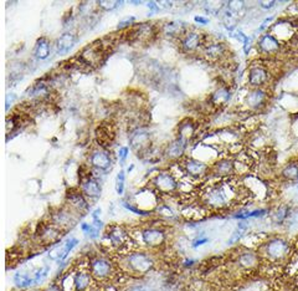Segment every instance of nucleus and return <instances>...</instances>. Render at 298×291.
<instances>
[{"instance_id": "obj_23", "label": "nucleus", "mask_w": 298, "mask_h": 291, "mask_svg": "<svg viewBox=\"0 0 298 291\" xmlns=\"http://www.w3.org/2000/svg\"><path fill=\"white\" fill-rule=\"evenodd\" d=\"M188 31L187 25L183 21H169L163 26V34L170 38H182Z\"/></svg>"}, {"instance_id": "obj_9", "label": "nucleus", "mask_w": 298, "mask_h": 291, "mask_svg": "<svg viewBox=\"0 0 298 291\" xmlns=\"http://www.w3.org/2000/svg\"><path fill=\"white\" fill-rule=\"evenodd\" d=\"M270 81V72L263 65L251 66L248 70V82L253 89H262Z\"/></svg>"}, {"instance_id": "obj_26", "label": "nucleus", "mask_w": 298, "mask_h": 291, "mask_svg": "<svg viewBox=\"0 0 298 291\" xmlns=\"http://www.w3.org/2000/svg\"><path fill=\"white\" fill-rule=\"evenodd\" d=\"M51 51V43L48 38L43 36V38L38 39L35 46H34V55L39 60H45L49 58Z\"/></svg>"}, {"instance_id": "obj_38", "label": "nucleus", "mask_w": 298, "mask_h": 291, "mask_svg": "<svg viewBox=\"0 0 298 291\" xmlns=\"http://www.w3.org/2000/svg\"><path fill=\"white\" fill-rule=\"evenodd\" d=\"M116 190L118 194H123V190H124V172L123 171H121V172L118 173V175H117Z\"/></svg>"}, {"instance_id": "obj_21", "label": "nucleus", "mask_w": 298, "mask_h": 291, "mask_svg": "<svg viewBox=\"0 0 298 291\" xmlns=\"http://www.w3.org/2000/svg\"><path fill=\"white\" fill-rule=\"evenodd\" d=\"M50 92H51L50 86L44 84V82H40V84L34 85L31 89L28 90V96L30 97L31 100H34V101L43 102L50 97L51 95Z\"/></svg>"}, {"instance_id": "obj_31", "label": "nucleus", "mask_w": 298, "mask_h": 291, "mask_svg": "<svg viewBox=\"0 0 298 291\" xmlns=\"http://www.w3.org/2000/svg\"><path fill=\"white\" fill-rule=\"evenodd\" d=\"M282 177L287 180H298V163L292 162L288 163L282 171Z\"/></svg>"}, {"instance_id": "obj_5", "label": "nucleus", "mask_w": 298, "mask_h": 291, "mask_svg": "<svg viewBox=\"0 0 298 291\" xmlns=\"http://www.w3.org/2000/svg\"><path fill=\"white\" fill-rule=\"evenodd\" d=\"M180 166H182L183 172H184L188 177L195 178V179H198V178H202L204 175H206L210 170L207 163L193 157L184 158V160L182 161V163H180Z\"/></svg>"}, {"instance_id": "obj_46", "label": "nucleus", "mask_w": 298, "mask_h": 291, "mask_svg": "<svg viewBox=\"0 0 298 291\" xmlns=\"http://www.w3.org/2000/svg\"><path fill=\"white\" fill-rule=\"evenodd\" d=\"M97 291H111L109 289H106V290H97Z\"/></svg>"}, {"instance_id": "obj_1", "label": "nucleus", "mask_w": 298, "mask_h": 291, "mask_svg": "<svg viewBox=\"0 0 298 291\" xmlns=\"http://www.w3.org/2000/svg\"><path fill=\"white\" fill-rule=\"evenodd\" d=\"M239 195H241L239 185L234 184L231 179H224L219 183L210 184L202 190L201 199L207 207L221 209L229 207V204L234 202Z\"/></svg>"}, {"instance_id": "obj_45", "label": "nucleus", "mask_w": 298, "mask_h": 291, "mask_svg": "<svg viewBox=\"0 0 298 291\" xmlns=\"http://www.w3.org/2000/svg\"><path fill=\"white\" fill-rule=\"evenodd\" d=\"M101 214V209H96L94 212V214H92V217H94V221L95 219H99V215Z\"/></svg>"}, {"instance_id": "obj_8", "label": "nucleus", "mask_w": 298, "mask_h": 291, "mask_svg": "<svg viewBox=\"0 0 298 291\" xmlns=\"http://www.w3.org/2000/svg\"><path fill=\"white\" fill-rule=\"evenodd\" d=\"M153 184L157 188L158 192L163 194H170L179 188V182L175 175L170 172H162L155 175L153 179Z\"/></svg>"}, {"instance_id": "obj_12", "label": "nucleus", "mask_w": 298, "mask_h": 291, "mask_svg": "<svg viewBox=\"0 0 298 291\" xmlns=\"http://www.w3.org/2000/svg\"><path fill=\"white\" fill-rule=\"evenodd\" d=\"M268 94L263 89H253L252 91L248 92L246 96L245 104L252 111H258V110L263 109L267 104Z\"/></svg>"}, {"instance_id": "obj_30", "label": "nucleus", "mask_w": 298, "mask_h": 291, "mask_svg": "<svg viewBox=\"0 0 298 291\" xmlns=\"http://www.w3.org/2000/svg\"><path fill=\"white\" fill-rule=\"evenodd\" d=\"M52 223L56 227H67L70 224H72V218H71L70 212L67 210H60V212L55 213L52 217Z\"/></svg>"}, {"instance_id": "obj_10", "label": "nucleus", "mask_w": 298, "mask_h": 291, "mask_svg": "<svg viewBox=\"0 0 298 291\" xmlns=\"http://www.w3.org/2000/svg\"><path fill=\"white\" fill-rule=\"evenodd\" d=\"M90 270L94 278L97 280H106L109 279L113 274V266L111 261L104 258H96L90 263Z\"/></svg>"}, {"instance_id": "obj_15", "label": "nucleus", "mask_w": 298, "mask_h": 291, "mask_svg": "<svg viewBox=\"0 0 298 291\" xmlns=\"http://www.w3.org/2000/svg\"><path fill=\"white\" fill-rule=\"evenodd\" d=\"M142 240L148 246L157 248L165 241V233L162 229L148 228L142 232Z\"/></svg>"}, {"instance_id": "obj_20", "label": "nucleus", "mask_w": 298, "mask_h": 291, "mask_svg": "<svg viewBox=\"0 0 298 291\" xmlns=\"http://www.w3.org/2000/svg\"><path fill=\"white\" fill-rule=\"evenodd\" d=\"M150 143V137H149L148 132L144 131H137L132 133L131 136V147L133 148L136 152L142 153L149 147Z\"/></svg>"}, {"instance_id": "obj_22", "label": "nucleus", "mask_w": 298, "mask_h": 291, "mask_svg": "<svg viewBox=\"0 0 298 291\" xmlns=\"http://www.w3.org/2000/svg\"><path fill=\"white\" fill-rule=\"evenodd\" d=\"M212 171L219 177H229L235 172V162L231 160H220L212 165Z\"/></svg>"}, {"instance_id": "obj_36", "label": "nucleus", "mask_w": 298, "mask_h": 291, "mask_svg": "<svg viewBox=\"0 0 298 291\" xmlns=\"http://www.w3.org/2000/svg\"><path fill=\"white\" fill-rule=\"evenodd\" d=\"M77 243H79V240H77V239H75V238H71V239H68L67 241H66L65 245H63V259H65L66 256L68 255V253H70V251L77 245Z\"/></svg>"}, {"instance_id": "obj_25", "label": "nucleus", "mask_w": 298, "mask_h": 291, "mask_svg": "<svg viewBox=\"0 0 298 291\" xmlns=\"http://www.w3.org/2000/svg\"><path fill=\"white\" fill-rule=\"evenodd\" d=\"M38 235L44 243H55L61 238V232L56 226H44L40 228Z\"/></svg>"}, {"instance_id": "obj_40", "label": "nucleus", "mask_w": 298, "mask_h": 291, "mask_svg": "<svg viewBox=\"0 0 298 291\" xmlns=\"http://www.w3.org/2000/svg\"><path fill=\"white\" fill-rule=\"evenodd\" d=\"M158 213H160V214L165 215V217L168 218H174V213H173V210L170 209L168 205H160V207H158Z\"/></svg>"}, {"instance_id": "obj_27", "label": "nucleus", "mask_w": 298, "mask_h": 291, "mask_svg": "<svg viewBox=\"0 0 298 291\" xmlns=\"http://www.w3.org/2000/svg\"><path fill=\"white\" fill-rule=\"evenodd\" d=\"M195 123L193 119H185V121L180 122L179 126H178V137L188 141L189 138H192L195 133Z\"/></svg>"}, {"instance_id": "obj_3", "label": "nucleus", "mask_w": 298, "mask_h": 291, "mask_svg": "<svg viewBox=\"0 0 298 291\" xmlns=\"http://www.w3.org/2000/svg\"><path fill=\"white\" fill-rule=\"evenodd\" d=\"M206 41L207 36L198 30H188L187 33L179 39L180 48H182L183 53L185 54L197 53L200 49L202 50Z\"/></svg>"}, {"instance_id": "obj_32", "label": "nucleus", "mask_w": 298, "mask_h": 291, "mask_svg": "<svg viewBox=\"0 0 298 291\" xmlns=\"http://www.w3.org/2000/svg\"><path fill=\"white\" fill-rule=\"evenodd\" d=\"M14 281H15L16 285H18L19 288H26V286H30L33 285V284H35L34 278H30L28 274H21V273L15 274V276H14Z\"/></svg>"}, {"instance_id": "obj_39", "label": "nucleus", "mask_w": 298, "mask_h": 291, "mask_svg": "<svg viewBox=\"0 0 298 291\" xmlns=\"http://www.w3.org/2000/svg\"><path fill=\"white\" fill-rule=\"evenodd\" d=\"M134 20H136V18H134V16H127L126 19H123V20L119 21L118 26H117V29L128 28V26H131L132 24L134 23Z\"/></svg>"}, {"instance_id": "obj_35", "label": "nucleus", "mask_w": 298, "mask_h": 291, "mask_svg": "<svg viewBox=\"0 0 298 291\" xmlns=\"http://www.w3.org/2000/svg\"><path fill=\"white\" fill-rule=\"evenodd\" d=\"M121 4V1H113V0H111V1H106V0L99 1V6L103 9V10H113V9L118 8Z\"/></svg>"}, {"instance_id": "obj_44", "label": "nucleus", "mask_w": 298, "mask_h": 291, "mask_svg": "<svg viewBox=\"0 0 298 291\" xmlns=\"http://www.w3.org/2000/svg\"><path fill=\"white\" fill-rule=\"evenodd\" d=\"M195 21H197V23L206 24V23H207V19H205V18H201V16H197V18H195Z\"/></svg>"}, {"instance_id": "obj_28", "label": "nucleus", "mask_w": 298, "mask_h": 291, "mask_svg": "<svg viewBox=\"0 0 298 291\" xmlns=\"http://www.w3.org/2000/svg\"><path fill=\"white\" fill-rule=\"evenodd\" d=\"M67 199L70 202L68 204L75 208L77 212H84V210H86L89 208V203L86 202L84 194H81V193H70L67 195Z\"/></svg>"}, {"instance_id": "obj_16", "label": "nucleus", "mask_w": 298, "mask_h": 291, "mask_svg": "<svg viewBox=\"0 0 298 291\" xmlns=\"http://www.w3.org/2000/svg\"><path fill=\"white\" fill-rule=\"evenodd\" d=\"M90 165L99 171H108L112 165L109 153L103 150H95L90 155Z\"/></svg>"}, {"instance_id": "obj_34", "label": "nucleus", "mask_w": 298, "mask_h": 291, "mask_svg": "<svg viewBox=\"0 0 298 291\" xmlns=\"http://www.w3.org/2000/svg\"><path fill=\"white\" fill-rule=\"evenodd\" d=\"M287 215H288V208L285 207V205H282V207H280L277 210H276V213L272 217V221L275 222L276 224H281L283 221H285L286 218H287Z\"/></svg>"}, {"instance_id": "obj_19", "label": "nucleus", "mask_w": 298, "mask_h": 291, "mask_svg": "<svg viewBox=\"0 0 298 291\" xmlns=\"http://www.w3.org/2000/svg\"><path fill=\"white\" fill-rule=\"evenodd\" d=\"M187 142L185 139L177 137L174 141L170 142L168 144L167 150H165V156H167L169 160H178V158H182L183 155L185 152V148H187Z\"/></svg>"}, {"instance_id": "obj_11", "label": "nucleus", "mask_w": 298, "mask_h": 291, "mask_svg": "<svg viewBox=\"0 0 298 291\" xmlns=\"http://www.w3.org/2000/svg\"><path fill=\"white\" fill-rule=\"evenodd\" d=\"M257 49L261 54H265V55H277L282 49V43L278 41L272 34L266 33L258 39Z\"/></svg>"}, {"instance_id": "obj_43", "label": "nucleus", "mask_w": 298, "mask_h": 291, "mask_svg": "<svg viewBox=\"0 0 298 291\" xmlns=\"http://www.w3.org/2000/svg\"><path fill=\"white\" fill-rule=\"evenodd\" d=\"M46 291H62V290H61L60 286H57V285H51L50 288H49Z\"/></svg>"}, {"instance_id": "obj_18", "label": "nucleus", "mask_w": 298, "mask_h": 291, "mask_svg": "<svg viewBox=\"0 0 298 291\" xmlns=\"http://www.w3.org/2000/svg\"><path fill=\"white\" fill-rule=\"evenodd\" d=\"M81 192L85 197L96 199L101 195V185H99V180L95 179L91 175H87L85 179H82Z\"/></svg>"}, {"instance_id": "obj_29", "label": "nucleus", "mask_w": 298, "mask_h": 291, "mask_svg": "<svg viewBox=\"0 0 298 291\" xmlns=\"http://www.w3.org/2000/svg\"><path fill=\"white\" fill-rule=\"evenodd\" d=\"M258 256L257 254L252 253V251H246V253H243L240 256H239V265L244 269H251L257 264Z\"/></svg>"}, {"instance_id": "obj_4", "label": "nucleus", "mask_w": 298, "mask_h": 291, "mask_svg": "<svg viewBox=\"0 0 298 291\" xmlns=\"http://www.w3.org/2000/svg\"><path fill=\"white\" fill-rule=\"evenodd\" d=\"M126 265L132 273L147 274L153 268V260L146 253H132L126 258Z\"/></svg>"}, {"instance_id": "obj_17", "label": "nucleus", "mask_w": 298, "mask_h": 291, "mask_svg": "<svg viewBox=\"0 0 298 291\" xmlns=\"http://www.w3.org/2000/svg\"><path fill=\"white\" fill-rule=\"evenodd\" d=\"M77 35L73 33H63L56 41V51L58 55H66L77 43Z\"/></svg>"}, {"instance_id": "obj_42", "label": "nucleus", "mask_w": 298, "mask_h": 291, "mask_svg": "<svg viewBox=\"0 0 298 291\" xmlns=\"http://www.w3.org/2000/svg\"><path fill=\"white\" fill-rule=\"evenodd\" d=\"M207 241V238H201V239H197V240L194 241V244H193V246L194 248H197V246L202 245V244H205Z\"/></svg>"}, {"instance_id": "obj_13", "label": "nucleus", "mask_w": 298, "mask_h": 291, "mask_svg": "<svg viewBox=\"0 0 298 291\" xmlns=\"http://www.w3.org/2000/svg\"><path fill=\"white\" fill-rule=\"evenodd\" d=\"M106 235L108 238V240L111 241V244L116 248H124L128 245L129 236L127 234V232L124 231L122 227L119 226H111L107 228Z\"/></svg>"}, {"instance_id": "obj_2", "label": "nucleus", "mask_w": 298, "mask_h": 291, "mask_svg": "<svg viewBox=\"0 0 298 291\" xmlns=\"http://www.w3.org/2000/svg\"><path fill=\"white\" fill-rule=\"evenodd\" d=\"M263 248V255L272 263L286 260L290 255V244L283 239H271L267 243H265Z\"/></svg>"}, {"instance_id": "obj_24", "label": "nucleus", "mask_w": 298, "mask_h": 291, "mask_svg": "<svg viewBox=\"0 0 298 291\" xmlns=\"http://www.w3.org/2000/svg\"><path fill=\"white\" fill-rule=\"evenodd\" d=\"M231 99V91L228 86H220L210 96V104L214 106H224Z\"/></svg>"}, {"instance_id": "obj_33", "label": "nucleus", "mask_w": 298, "mask_h": 291, "mask_svg": "<svg viewBox=\"0 0 298 291\" xmlns=\"http://www.w3.org/2000/svg\"><path fill=\"white\" fill-rule=\"evenodd\" d=\"M246 229H248V224H246V223H239L238 229L234 232L233 235H231V238L229 239V244H234V243H236V241L240 240L241 236L244 235V233H245Z\"/></svg>"}, {"instance_id": "obj_6", "label": "nucleus", "mask_w": 298, "mask_h": 291, "mask_svg": "<svg viewBox=\"0 0 298 291\" xmlns=\"http://www.w3.org/2000/svg\"><path fill=\"white\" fill-rule=\"evenodd\" d=\"M202 56L206 58L207 61L211 62H219V61L224 60L228 56V48L224 43H220L216 40H207L206 44L204 45L201 50Z\"/></svg>"}, {"instance_id": "obj_7", "label": "nucleus", "mask_w": 298, "mask_h": 291, "mask_svg": "<svg viewBox=\"0 0 298 291\" xmlns=\"http://www.w3.org/2000/svg\"><path fill=\"white\" fill-rule=\"evenodd\" d=\"M270 34H272L278 41H290L297 35V28H296L295 24H292L288 20H278L277 23L273 24L271 26Z\"/></svg>"}, {"instance_id": "obj_37", "label": "nucleus", "mask_w": 298, "mask_h": 291, "mask_svg": "<svg viewBox=\"0 0 298 291\" xmlns=\"http://www.w3.org/2000/svg\"><path fill=\"white\" fill-rule=\"evenodd\" d=\"M49 271H50V268H49V266H45V268L39 269V270L36 271V273H34V276H33L34 281H35V283H39V281L44 280V279H45L46 276H48Z\"/></svg>"}, {"instance_id": "obj_41", "label": "nucleus", "mask_w": 298, "mask_h": 291, "mask_svg": "<svg viewBox=\"0 0 298 291\" xmlns=\"http://www.w3.org/2000/svg\"><path fill=\"white\" fill-rule=\"evenodd\" d=\"M128 147H121L119 148V158H121V161H124L127 158V156H128Z\"/></svg>"}, {"instance_id": "obj_14", "label": "nucleus", "mask_w": 298, "mask_h": 291, "mask_svg": "<svg viewBox=\"0 0 298 291\" xmlns=\"http://www.w3.org/2000/svg\"><path fill=\"white\" fill-rule=\"evenodd\" d=\"M92 285V274L90 269L80 268L73 274L72 286L73 291H89Z\"/></svg>"}]
</instances>
